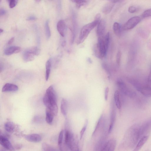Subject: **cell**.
I'll list each match as a JSON object with an SVG mask.
<instances>
[{
    "instance_id": "10",
    "label": "cell",
    "mask_w": 151,
    "mask_h": 151,
    "mask_svg": "<svg viewBox=\"0 0 151 151\" xmlns=\"http://www.w3.org/2000/svg\"><path fill=\"white\" fill-rule=\"evenodd\" d=\"M106 27V22L104 19L100 20L97 24L96 33L98 38L104 37Z\"/></svg>"
},
{
    "instance_id": "3",
    "label": "cell",
    "mask_w": 151,
    "mask_h": 151,
    "mask_svg": "<svg viewBox=\"0 0 151 151\" xmlns=\"http://www.w3.org/2000/svg\"><path fill=\"white\" fill-rule=\"evenodd\" d=\"M99 22V21L94 20L93 22L86 24L82 27L77 42L78 45L83 42L91 31L97 25Z\"/></svg>"
},
{
    "instance_id": "41",
    "label": "cell",
    "mask_w": 151,
    "mask_h": 151,
    "mask_svg": "<svg viewBox=\"0 0 151 151\" xmlns=\"http://www.w3.org/2000/svg\"><path fill=\"white\" fill-rule=\"evenodd\" d=\"M101 18V15L100 13L97 14L95 16V17L94 20L98 21H100V19Z\"/></svg>"
},
{
    "instance_id": "43",
    "label": "cell",
    "mask_w": 151,
    "mask_h": 151,
    "mask_svg": "<svg viewBox=\"0 0 151 151\" xmlns=\"http://www.w3.org/2000/svg\"><path fill=\"white\" fill-rule=\"evenodd\" d=\"M14 37H12L7 42V45H11L13 42H14Z\"/></svg>"
},
{
    "instance_id": "22",
    "label": "cell",
    "mask_w": 151,
    "mask_h": 151,
    "mask_svg": "<svg viewBox=\"0 0 151 151\" xmlns=\"http://www.w3.org/2000/svg\"><path fill=\"white\" fill-rule=\"evenodd\" d=\"M55 116L53 113L48 109L46 110V121L49 124H51L52 122L54 117Z\"/></svg>"
},
{
    "instance_id": "35",
    "label": "cell",
    "mask_w": 151,
    "mask_h": 151,
    "mask_svg": "<svg viewBox=\"0 0 151 151\" xmlns=\"http://www.w3.org/2000/svg\"><path fill=\"white\" fill-rule=\"evenodd\" d=\"M121 53L120 51H118L116 55V62L118 65H119L120 63L121 59Z\"/></svg>"
},
{
    "instance_id": "16",
    "label": "cell",
    "mask_w": 151,
    "mask_h": 151,
    "mask_svg": "<svg viewBox=\"0 0 151 151\" xmlns=\"http://www.w3.org/2000/svg\"><path fill=\"white\" fill-rule=\"evenodd\" d=\"M21 50V48L17 46H12L6 48L4 50L5 55H9L14 53H17Z\"/></svg>"
},
{
    "instance_id": "32",
    "label": "cell",
    "mask_w": 151,
    "mask_h": 151,
    "mask_svg": "<svg viewBox=\"0 0 151 151\" xmlns=\"http://www.w3.org/2000/svg\"><path fill=\"white\" fill-rule=\"evenodd\" d=\"M142 18L151 17V8L147 9L143 12L141 15Z\"/></svg>"
},
{
    "instance_id": "46",
    "label": "cell",
    "mask_w": 151,
    "mask_h": 151,
    "mask_svg": "<svg viewBox=\"0 0 151 151\" xmlns=\"http://www.w3.org/2000/svg\"><path fill=\"white\" fill-rule=\"evenodd\" d=\"M65 41H63L62 43V45L63 46H64L65 45Z\"/></svg>"
},
{
    "instance_id": "18",
    "label": "cell",
    "mask_w": 151,
    "mask_h": 151,
    "mask_svg": "<svg viewBox=\"0 0 151 151\" xmlns=\"http://www.w3.org/2000/svg\"><path fill=\"white\" fill-rule=\"evenodd\" d=\"M115 3L112 1L106 3L102 8V12L105 14L110 13L114 6Z\"/></svg>"
},
{
    "instance_id": "14",
    "label": "cell",
    "mask_w": 151,
    "mask_h": 151,
    "mask_svg": "<svg viewBox=\"0 0 151 151\" xmlns=\"http://www.w3.org/2000/svg\"><path fill=\"white\" fill-rule=\"evenodd\" d=\"M57 27L60 35L63 37H64L66 29V25L64 21L62 19L58 21L57 23Z\"/></svg>"
},
{
    "instance_id": "11",
    "label": "cell",
    "mask_w": 151,
    "mask_h": 151,
    "mask_svg": "<svg viewBox=\"0 0 151 151\" xmlns=\"http://www.w3.org/2000/svg\"><path fill=\"white\" fill-rule=\"evenodd\" d=\"M1 145L5 149L9 151H15V149L9 140L3 135L0 137Z\"/></svg>"
},
{
    "instance_id": "1",
    "label": "cell",
    "mask_w": 151,
    "mask_h": 151,
    "mask_svg": "<svg viewBox=\"0 0 151 151\" xmlns=\"http://www.w3.org/2000/svg\"><path fill=\"white\" fill-rule=\"evenodd\" d=\"M140 125L134 124L129 127L126 132L122 144L123 147L126 149L134 148L140 139Z\"/></svg>"
},
{
    "instance_id": "15",
    "label": "cell",
    "mask_w": 151,
    "mask_h": 151,
    "mask_svg": "<svg viewBox=\"0 0 151 151\" xmlns=\"http://www.w3.org/2000/svg\"><path fill=\"white\" fill-rule=\"evenodd\" d=\"M25 139L30 142H38L42 139L41 136L39 134H32L26 135L24 137Z\"/></svg>"
},
{
    "instance_id": "12",
    "label": "cell",
    "mask_w": 151,
    "mask_h": 151,
    "mask_svg": "<svg viewBox=\"0 0 151 151\" xmlns=\"http://www.w3.org/2000/svg\"><path fill=\"white\" fill-rule=\"evenodd\" d=\"M110 115V123L109 126L108 133H110L113 128L116 117V109L113 104L111 105Z\"/></svg>"
},
{
    "instance_id": "27",
    "label": "cell",
    "mask_w": 151,
    "mask_h": 151,
    "mask_svg": "<svg viewBox=\"0 0 151 151\" xmlns=\"http://www.w3.org/2000/svg\"><path fill=\"white\" fill-rule=\"evenodd\" d=\"M113 29L114 33L117 36L120 35L121 33V26L118 22H114L113 26Z\"/></svg>"
},
{
    "instance_id": "6",
    "label": "cell",
    "mask_w": 151,
    "mask_h": 151,
    "mask_svg": "<svg viewBox=\"0 0 151 151\" xmlns=\"http://www.w3.org/2000/svg\"><path fill=\"white\" fill-rule=\"evenodd\" d=\"M117 84L120 90L125 95L131 98H133L136 96V94L135 92L128 87L122 81H117Z\"/></svg>"
},
{
    "instance_id": "33",
    "label": "cell",
    "mask_w": 151,
    "mask_h": 151,
    "mask_svg": "<svg viewBox=\"0 0 151 151\" xmlns=\"http://www.w3.org/2000/svg\"><path fill=\"white\" fill-rule=\"evenodd\" d=\"M88 124V121L87 120H86L84 125L82 129H81L80 132V139H81L82 138L84 134L86 131Z\"/></svg>"
},
{
    "instance_id": "25",
    "label": "cell",
    "mask_w": 151,
    "mask_h": 151,
    "mask_svg": "<svg viewBox=\"0 0 151 151\" xmlns=\"http://www.w3.org/2000/svg\"><path fill=\"white\" fill-rule=\"evenodd\" d=\"M15 126L14 123L12 122H6L4 124V128L5 130L9 132H13L15 128Z\"/></svg>"
},
{
    "instance_id": "26",
    "label": "cell",
    "mask_w": 151,
    "mask_h": 151,
    "mask_svg": "<svg viewBox=\"0 0 151 151\" xmlns=\"http://www.w3.org/2000/svg\"><path fill=\"white\" fill-rule=\"evenodd\" d=\"M42 151H58L56 148L46 143L42 144Z\"/></svg>"
},
{
    "instance_id": "45",
    "label": "cell",
    "mask_w": 151,
    "mask_h": 151,
    "mask_svg": "<svg viewBox=\"0 0 151 151\" xmlns=\"http://www.w3.org/2000/svg\"><path fill=\"white\" fill-rule=\"evenodd\" d=\"M87 61L89 63H91L92 62V61L91 59L90 58H88L87 59Z\"/></svg>"
},
{
    "instance_id": "7",
    "label": "cell",
    "mask_w": 151,
    "mask_h": 151,
    "mask_svg": "<svg viewBox=\"0 0 151 151\" xmlns=\"http://www.w3.org/2000/svg\"><path fill=\"white\" fill-rule=\"evenodd\" d=\"M151 131V118L149 119L140 125L139 134L140 139L147 135Z\"/></svg>"
},
{
    "instance_id": "8",
    "label": "cell",
    "mask_w": 151,
    "mask_h": 151,
    "mask_svg": "<svg viewBox=\"0 0 151 151\" xmlns=\"http://www.w3.org/2000/svg\"><path fill=\"white\" fill-rule=\"evenodd\" d=\"M141 18L139 16H134L129 19L123 25V29L128 30L134 28L141 21Z\"/></svg>"
},
{
    "instance_id": "40",
    "label": "cell",
    "mask_w": 151,
    "mask_h": 151,
    "mask_svg": "<svg viewBox=\"0 0 151 151\" xmlns=\"http://www.w3.org/2000/svg\"><path fill=\"white\" fill-rule=\"evenodd\" d=\"M36 17L34 15H30L26 19L27 20H34L36 19Z\"/></svg>"
},
{
    "instance_id": "9",
    "label": "cell",
    "mask_w": 151,
    "mask_h": 151,
    "mask_svg": "<svg viewBox=\"0 0 151 151\" xmlns=\"http://www.w3.org/2000/svg\"><path fill=\"white\" fill-rule=\"evenodd\" d=\"M116 145V142L115 139H109L102 147L101 151H114Z\"/></svg>"
},
{
    "instance_id": "2",
    "label": "cell",
    "mask_w": 151,
    "mask_h": 151,
    "mask_svg": "<svg viewBox=\"0 0 151 151\" xmlns=\"http://www.w3.org/2000/svg\"><path fill=\"white\" fill-rule=\"evenodd\" d=\"M43 101L47 108L51 110L55 116L57 115L58 108L57 104L56 93L53 86H50L47 89Z\"/></svg>"
},
{
    "instance_id": "39",
    "label": "cell",
    "mask_w": 151,
    "mask_h": 151,
    "mask_svg": "<svg viewBox=\"0 0 151 151\" xmlns=\"http://www.w3.org/2000/svg\"><path fill=\"white\" fill-rule=\"evenodd\" d=\"M102 66L104 70H105L107 74H108L109 76H110L111 73L110 71V70L109 69L107 65L105 64H103L102 65Z\"/></svg>"
},
{
    "instance_id": "49",
    "label": "cell",
    "mask_w": 151,
    "mask_h": 151,
    "mask_svg": "<svg viewBox=\"0 0 151 151\" xmlns=\"http://www.w3.org/2000/svg\"><path fill=\"white\" fill-rule=\"evenodd\" d=\"M2 151H4L2 150Z\"/></svg>"
},
{
    "instance_id": "13",
    "label": "cell",
    "mask_w": 151,
    "mask_h": 151,
    "mask_svg": "<svg viewBox=\"0 0 151 151\" xmlns=\"http://www.w3.org/2000/svg\"><path fill=\"white\" fill-rule=\"evenodd\" d=\"M104 36L98 38V44L101 56L103 58L106 55L107 50L106 48L104 42Z\"/></svg>"
},
{
    "instance_id": "37",
    "label": "cell",
    "mask_w": 151,
    "mask_h": 151,
    "mask_svg": "<svg viewBox=\"0 0 151 151\" xmlns=\"http://www.w3.org/2000/svg\"><path fill=\"white\" fill-rule=\"evenodd\" d=\"M17 1L15 0H11L9 1V6L10 8H13L16 5Z\"/></svg>"
},
{
    "instance_id": "24",
    "label": "cell",
    "mask_w": 151,
    "mask_h": 151,
    "mask_svg": "<svg viewBox=\"0 0 151 151\" xmlns=\"http://www.w3.org/2000/svg\"><path fill=\"white\" fill-rule=\"evenodd\" d=\"M52 65V59L50 58L48 60L46 63L45 79L46 81L48 79L50 75Z\"/></svg>"
},
{
    "instance_id": "21",
    "label": "cell",
    "mask_w": 151,
    "mask_h": 151,
    "mask_svg": "<svg viewBox=\"0 0 151 151\" xmlns=\"http://www.w3.org/2000/svg\"><path fill=\"white\" fill-rule=\"evenodd\" d=\"M68 106V101L65 99H63L61 102L60 110L63 115L65 116L67 114Z\"/></svg>"
},
{
    "instance_id": "19",
    "label": "cell",
    "mask_w": 151,
    "mask_h": 151,
    "mask_svg": "<svg viewBox=\"0 0 151 151\" xmlns=\"http://www.w3.org/2000/svg\"><path fill=\"white\" fill-rule=\"evenodd\" d=\"M139 91L144 96L151 97V86H150L143 85Z\"/></svg>"
},
{
    "instance_id": "34",
    "label": "cell",
    "mask_w": 151,
    "mask_h": 151,
    "mask_svg": "<svg viewBox=\"0 0 151 151\" xmlns=\"http://www.w3.org/2000/svg\"><path fill=\"white\" fill-rule=\"evenodd\" d=\"M110 34L109 32H108L104 36V42L106 49H108L109 42Z\"/></svg>"
},
{
    "instance_id": "20",
    "label": "cell",
    "mask_w": 151,
    "mask_h": 151,
    "mask_svg": "<svg viewBox=\"0 0 151 151\" xmlns=\"http://www.w3.org/2000/svg\"><path fill=\"white\" fill-rule=\"evenodd\" d=\"M148 136H145L139 140L133 151H139L147 141Z\"/></svg>"
},
{
    "instance_id": "31",
    "label": "cell",
    "mask_w": 151,
    "mask_h": 151,
    "mask_svg": "<svg viewBox=\"0 0 151 151\" xmlns=\"http://www.w3.org/2000/svg\"><path fill=\"white\" fill-rule=\"evenodd\" d=\"M64 131L63 130H61L59 134L58 139V143L60 147L62 145L63 139Z\"/></svg>"
},
{
    "instance_id": "23",
    "label": "cell",
    "mask_w": 151,
    "mask_h": 151,
    "mask_svg": "<svg viewBox=\"0 0 151 151\" xmlns=\"http://www.w3.org/2000/svg\"><path fill=\"white\" fill-rule=\"evenodd\" d=\"M120 96L119 91H116L114 94V99L115 106L118 109H120L121 107Z\"/></svg>"
},
{
    "instance_id": "48",
    "label": "cell",
    "mask_w": 151,
    "mask_h": 151,
    "mask_svg": "<svg viewBox=\"0 0 151 151\" xmlns=\"http://www.w3.org/2000/svg\"><path fill=\"white\" fill-rule=\"evenodd\" d=\"M75 151H80V150H79V149H78V150Z\"/></svg>"
},
{
    "instance_id": "17",
    "label": "cell",
    "mask_w": 151,
    "mask_h": 151,
    "mask_svg": "<svg viewBox=\"0 0 151 151\" xmlns=\"http://www.w3.org/2000/svg\"><path fill=\"white\" fill-rule=\"evenodd\" d=\"M18 89V86L14 84L10 83H6L5 84L2 88L3 92L14 91Z\"/></svg>"
},
{
    "instance_id": "29",
    "label": "cell",
    "mask_w": 151,
    "mask_h": 151,
    "mask_svg": "<svg viewBox=\"0 0 151 151\" xmlns=\"http://www.w3.org/2000/svg\"><path fill=\"white\" fill-rule=\"evenodd\" d=\"M93 51L95 55L97 58L101 59L102 57L98 43L95 44L93 47Z\"/></svg>"
},
{
    "instance_id": "5",
    "label": "cell",
    "mask_w": 151,
    "mask_h": 151,
    "mask_svg": "<svg viewBox=\"0 0 151 151\" xmlns=\"http://www.w3.org/2000/svg\"><path fill=\"white\" fill-rule=\"evenodd\" d=\"M40 52V49L37 47H32L27 49L23 52V60L26 62L31 61L34 59L35 56L38 55Z\"/></svg>"
},
{
    "instance_id": "38",
    "label": "cell",
    "mask_w": 151,
    "mask_h": 151,
    "mask_svg": "<svg viewBox=\"0 0 151 151\" xmlns=\"http://www.w3.org/2000/svg\"><path fill=\"white\" fill-rule=\"evenodd\" d=\"M109 88L108 87H106L105 90L104 98L106 101L108 99L109 92Z\"/></svg>"
},
{
    "instance_id": "30",
    "label": "cell",
    "mask_w": 151,
    "mask_h": 151,
    "mask_svg": "<svg viewBox=\"0 0 151 151\" xmlns=\"http://www.w3.org/2000/svg\"><path fill=\"white\" fill-rule=\"evenodd\" d=\"M71 1L76 3V7L78 9H79L82 6H84L88 2V1L87 0H73Z\"/></svg>"
},
{
    "instance_id": "4",
    "label": "cell",
    "mask_w": 151,
    "mask_h": 151,
    "mask_svg": "<svg viewBox=\"0 0 151 151\" xmlns=\"http://www.w3.org/2000/svg\"><path fill=\"white\" fill-rule=\"evenodd\" d=\"M64 141L66 146L71 151H75L79 149L74 135L68 130H66L65 132Z\"/></svg>"
},
{
    "instance_id": "28",
    "label": "cell",
    "mask_w": 151,
    "mask_h": 151,
    "mask_svg": "<svg viewBox=\"0 0 151 151\" xmlns=\"http://www.w3.org/2000/svg\"><path fill=\"white\" fill-rule=\"evenodd\" d=\"M45 34L47 39H49L51 35V32L49 26V20H47L45 24Z\"/></svg>"
},
{
    "instance_id": "47",
    "label": "cell",
    "mask_w": 151,
    "mask_h": 151,
    "mask_svg": "<svg viewBox=\"0 0 151 151\" xmlns=\"http://www.w3.org/2000/svg\"><path fill=\"white\" fill-rule=\"evenodd\" d=\"M3 31V30L1 29H0V33H1Z\"/></svg>"
},
{
    "instance_id": "44",
    "label": "cell",
    "mask_w": 151,
    "mask_h": 151,
    "mask_svg": "<svg viewBox=\"0 0 151 151\" xmlns=\"http://www.w3.org/2000/svg\"><path fill=\"white\" fill-rule=\"evenodd\" d=\"M148 81L149 82H151V69L148 77Z\"/></svg>"
},
{
    "instance_id": "36",
    "label": "cell",
    "mask_w": 151,
    "mask_h": 151,
    "mask_svg": "<svg viewBox=\"0 0 151 151\" xmlns=\"http://www.w3.org/2000/svg\"><path fill=\"white\" fill-rule=\"evenodd\" d=\"M137 9L135 6H130L128 9V11L131 13H133L136 12Z\"/></svg>"
},
{
    "instance_id": "42",
    "label": "cell",
    "mask_w": 151,
    "mask_h": 151,
    "mask_svg": "<svg viewBox=\"0 0 151 151\" xmlns=\"http://www.w3.org/2000/svg\"><path fill=\"white\" fill-rule=\"evenodd\" d=\"M6 10L2 9L0 10V15L1 16L4 15L6 13Z\"/></svg>"
}]
</instances>
